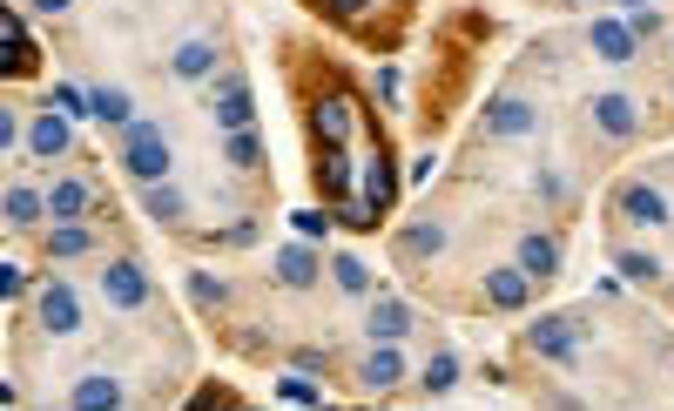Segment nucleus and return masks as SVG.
Returning <instances> with one entry per match:
<instances>
[{
    "instance_id": "ea45409f",
    "label": "nucleus",
    "mask_w": 674,
    "mask_h": 411,
    "mask_svg": "<svg viewBox=\"0 0 674 411\" xmlns=\"http://www.w3.org/2000/svg\"><path fill=\"white\" fill-rule=\"evenodd\" d=\"M627 8H641V0H627Z\"/></svg>"
},
{
    "instance_id": "2eb2a0df",
    "label": "nucleus",
    "mask_w": 674,
    "mask_h": 411,
    "mask_svg": "<svg viewBox=\"0 0 674 411\" xmlns=\"http://www.w3.org/2000/svg\"><path fill=\"white\" fill-rule=\"evenodd\" d=\"M533 129H540V115L527 102H512V95L486 108V136H533Z\"/></svg>"
},
{
    "instance_id": "a211bd4d",
    "label": "nucleus",
    "mask_w": 674,
    "mask_h": 411,
    "mask_svg": "<svg viewBox=\"0 0 674 411\" xmlns=\"http://www.w3.org/2000/svg\"><path fill=\"white\" fill-rule=\"evenodd\" d=\"M68 404H82V411H102V404H122V385H115L108 372H88L82 385H68Z\"/></svg>"
},
{
    "instance_id": "f257e3e1",
    "label": "nucleus",
    "mask_w": 674,
    "mask_h": 411,
    "mask_svg": "<svg viewBox=\"0 0 674 411\" xmlns=\"http://www.w3.org/2000/svg\"><path fill=\"white\" fill-rule=\"evenodd\" d=\"M115 162H122L135 183H169V136H163V121H129L122 142H115Z\"/></svg>"
},
{
    "instance_id": "4c0bfd02",
    "label": "nucleus",
    "mask_w": 674,
    "mask_h": 411,
    "mask_svg": "<svg viewBox=\"0 0 674 411\" xmlns=\"http://www.w3.org/2000/svg\"><path fill=\"white\" fill-rule=\"evenodd\" d=\"M324 230H331V216H317V210L297 216V236H324Z\"/></svg>"
},
{
    "instance_id": "2f4dec72",
    "label": "nucleus",
    "mask_w": 674,
    "mask_h": 411,
    "mask_svg": "<svg viewBox=\"0 0 674 411\" xmlns=\"http://www.w3.org/2000/svg\"><path fill=\"white\" fill-rule=\"evenodd\" d=\"M276 398H291V404H324V391L304 385V378H276Z\"/></svg>"
},
{
    "instance_id": "6ab92c4d",
    "label": "nucleus",
    "mask_w": 674,
    "mask_h": 411,
    "mask_svg": "<svg viewBox=\"0 0 674 411\" xmlns=\"http://www.w3.org/2000/svg\"><path fill=\"white\" fill-rule=\"evenodd\" d=\"M276 283H291V291L317 283V257L304 250V243H284V250H276Z\"/></svg>"
},
{
    "instance_id": "f03ea898",
    "label": "nucleus",
    "mask_w": 674,
    "mask_h": 411,
    "mask_svg": "<svg viewBox=\"0 0 674 411\" xmlns=\"http://www.w3.org/2000/svg\"><path fill=\"white\" fill-rule=\"evenodd\" d=\"M102 304L108 310H149L155 304V283H149V270L135 263V257H115V263H102Z\"/></svg>"
},
{
    "instance_id": "58836bf2",
    "label": "nucleus",
    "mask_w": 674,
    "mask_h": 411,
    "mask_svg": "<svg viewBox=\"0 0 674 411\" xmlns=\"http://www.w3.org/2000/svg\"><path fill=\"white\" fill-rule=\"evenodd\" d=\"M68 8H74V0H34V14H48V21H55V14H68Z\"/></svg>"
},
{
    "instance_id": "4be33fe9",
    "label": "nucleus",
    "mask_w": 674,
    "mask_h": 411,
    "mask_svg": "<svg viewBox=\"0 0 674 411\" xmlns=\"http://www.w3.org/2000/svg\"><path fill=\"white\" fill-rule=\"evenodd\" d=\"M358 378H365V391H391V385L405 378V364H399V351L385 344V351H371V357H365V372H358Z\"/></svg>"
},
{
    "instance_id": "5701e85b",
    "label": "nucleus",
    "mask_w": 674,
    "mask_h": 411,
    "mask_svg": "<svg viewBox=\"0 0 674 411\" xmlns=\"http://www.w3.org/2000/svg\"><path fill=\"white\" fill-rule=\"evenodd\" d=\"M223 162H229V169H257V162H263L257 129H229V136H223Z\"/></svg>"
},
{
    "instance_id": "c85d7f7f",
    "label": "nucleus",
    "mask_w": 674,
    "mask_h": 411,
    "mask_svg": "<svg viewBox=\"0 0 674 411\" xmlns=\"http://www.w3.org/2000/svg\"><path fill=\"white\" fill-rule=\"evenodd\" d=\"M14 74H34V48H14V40H0V81Z\"/></svg>"
},
{
    "instance_id": "0eeeda50",
    "label": "nucleus",
    "mask_w": 674,
    "mask_h": 411,
    "mask_svg": "<svg viewBox=\"0 0 674 411\" xmlns=\"http://www.w3.org/2000/svg\"><path fill=\"white\" fill-rule=\"evenodd\" d=\"M614 210H620V223H634V230H654V223H667V196H661L654 183H627V189L614 196Z\"/></svg>"
},
{
    "instance_id": "f704fd0d",
    "label": "nucleus",
    "mask_w": 674,
    "mask_h": 411,
    "mask_svg": "<svg viewBox=\"0 0 674 411\" xmlns=\"http://www.w3.org/2000/svg\"><path fill=\"white\" fill-rule=\"evenodd\" d=\"M14 142H21V115H14L8 102H0V155H8Z\"/></svg>"
},
{
    "instance_id": "c756f323",
    "label": "nucleus",
    "mask_w": 674,
    "mask_h": 411,
    "mask_svg": "<svg viewBox=\"0 0 674 411\" xmlns=\"http://www.w3.org/2000/svg\"><path fill=\"white\" fill-rule=\"evenodd\" d=\"M48 108H61L68 121H74V115H88V89H68V81H61V89L48 95Z\"/></svg>"
},
{
    "instance_id": "393cba45",
    "label": "nucleus",
    "mask_w": 674,
    "mask_h": 411,
    "mask_svg": "<svg viewBox=\"0 0 674 411\" xmlns=\"http://www.w3.org/2000/svg\"><path fill=\"white\" fill-rule=\"evenodd\" d=\"M88 250H95V236L82 223H55L48 230V257H88Z\"/></svg>"
},
{
    "instance_id": "39448f33",
    "label": "nucleus",
    "mask_w": 674,
    "mask_h": 411,
    "mask_svg": "<svg viewBox=\"0 0 674 411\" xmlns=\"http://www.w3.org/2000/svg\"><path fill=\"white\" fill-rule=\"evenodd\" d=\"M210 115H216V129H223V136H229V129H250V121H257L250 81H244V74H223V81H210Z\"/></svg>"
},
{
    "instance_id": "7ed1b4c3",
    "label": "nucleus",
    "mask_w": 674,
    "mask_h": 411,
    "mask_svg": "<svg viewBox=\"0 0 674 411\" xmlns=\"http://www.w3.org/2000/svg\"><path fill=\"white\" fill-rule=\"evenodd\" d=\"M34 317H42L48 338H74V331H82V297H74V283L48 277L42 291H34Z\"/></svg>"
},
{
    "instance_id": "e433bc0d",
    "label": "nucleus",
    "mask_w": 674,
    "mask_h": 411,
    "mask_svg": "<svg viewBox=\"0 0 674 411\" xmlns=\"http://www.w3.org/2000/svg\"><path fill=\"white\" fill-rule=\"evenodd\" d=\"M324 8H331V14H338V21H358V14H365V8H371V0H324Z\"/></svg>"
},
{
    "instance_id": "ddd939ff",
    "label": "nucleus",
    "mask_w": 674,
    "mask_h": 411,
    "mask_svg": "<svg viewBox=\"0 0 674 411\" xmlns=\"http://www.w3.org/2000/svg\"><path fill=\"white\" fill-rule=\"evenodd\" d=\"M593 121H601V136H614V142H627L634 129H641V115H634L627 95H593Z\"/></svg>"
},
{
    "instance_id": "aec40b11",
    "label": "nucleus",
    "mask_w": 674,
    "mask_h": 411,
    "mask_svg": "<svg viewBox=\"0 0 674 411\" xmlns=\"http://www.w3.org/2000/svg\"><path fill=\"white\" fill-rule=\"evenodd\" d=\"M129 89H88V115L95 121H108V129H129Z\"/></svg>"
},
{
    "instance_id": "9b49d317",
    "label": "nucleus",
    "mask_w": 674,
    "mask_h": 411,
    "mask_svg": "<svg viewBox=\"0 0 674 411\" xmlns=\"http://www.w3.org/2000/svg\"><path fill=\"white\" fill-rule=\"evenodd\" d=\"M42 216H48V196H42V189H27V183L0 189V223H14V230H34Z\"/></svg>"
},
{
    "instance_id": "bb28decb",
    "label": "nucleus",
    "mask_w": 674,
    "mask_h": 411,
    "mask_svg": "<svg viewBox=\"0 0 674 411\" xmlns=\"http://www.w3.org/2000/svg\"><path fill=\"white\" fill-rule=\"evenodd\" d=\"M331 270H338V291H351V297H365V291H371V270H365L358 257H338Z\"/></svg>"
},
{
    "instance_id": "4468645a",
    "label": "nucleus",
    "mask_w": 674,
    "mask_h": 411,
    "mask_svg": "<svg viewBox=\"0 0 674 411\" xmlns=\"http://www.w3.org/2000/svg\"><path fill=\"white\" fill-rule=\"evenodd\" d=\"M365 331H371V344H378V338H385V344H399V338L412 331V310H405L399 297H378V304H371V317H365Z\"/></svg>"
},
{
    "instance_id": "7c9ffc66",
    "label": "nucleus",
    "mask_w": 674,
    "mask_h": 411,
    "mask_svg": "<svg viewBox=\"0 0 674 411\" xmlns=\"http://www.w3.org/2000/svg\"><path fill=\"white\" fill-rule=\"evenodd\" d=\"M189 297L203 304V310H216V304H223V283H216L210 270H196V277H189Z\"/></svg>"
},
{
    "instance_id": "f8f14e48",
    "label": "nucleus",
    "mask_w": 674,
    "mask_h": 411,
    "mask_svg": "<svg viewBox=\"0 0 674 411\" xmlns=\"http://www.w3.org/2000/svg\"><path fill=\"white\" fill-rule=\"evenodd\" d=\"M42 196H48V216H55V223H82V216H88V202H95L82 176H61V183H55V189H42Z\"/></svg>"
},
{
    "instance_id": "72a5a7b5",
    "label": "nucleus",
    "mask_w": 674,
    "mask_h": 411,
    "mask_svg": "<svg viewBox=\"0 0 674 411\" xmlns=\"http://www.w3.org/2000/svg\"><path fill=\"white\" fill-rule=\"evenodd\" d=\"M654 27H661L654 8H634V14H627V34H634V40H654Z\"/></svg>"
},
{
    "instance_id": "412c9836",
    "label": "nucleus",
    "mask_w": 674,
    "mask_h": 411,
    "mask_svg": "<svg viewBox=\"0 0 674 411\" xmlns=\"http://www.w3.org/2000/svg\"><path fill=\"white\" fill-rule=\"evenodd\" d=\"M439 243H446V230H439V223H412V230H399V257H405V263L439 257Z\"/></svg>"
},
{
    "instance_id": "c9c22d12",
    "label": "nucleus",
    "mask_w": 674,
    "mask_h": 411,
    "mask_svg": "<svg viewBox=\"0 0 674 411\" xmlns=\"http://www.w3.org/2000/svg\"><path fill=\"white\" fill-rule=\"evenodd\" d=\"M21 291H27V277L14 263H0V297H21Z\"/></svg>"
},
{
    "instance_id": "a878e982",
    "label": "nucleus",
    "mask_w": 674,
    "mask_h": 411,
    "mask_svg": "<svg viewBox=\"0 0 674 411\" xmlns=\"http://www.w3.org/2000/svg\"><path fill=\"white\" fill-rule=\"evenodd\" d=\"M425 391H452L459 385V357L452 351H439V357H425V378H418Z\"/></svg>"
},
{
    "instance_id": "b1692460",
    "label": "nucleus",
    "mask_w": 674,
    "mask_h": 411,
    "mask_svg": "<svg viewBox=\"0 0 674 411\" xmlns=\"http://www.w3.org/2000/svg\"><path fill=\"white\" fill-rule=\"evenodd\" d=\"M142 210H149L155 223H176V216H182V189H169V183H142Z\"/></svg>"
},
{
    "instance_id": "423d86ee",
    "label": "nucleus",
    "mask_w": 674,
    "mask_h": 411,
    "mask_svg": "<svg viewBox=\"0 0 674 411\" xmlns=\"http://www.w3.org/2000/svg\"><path fill=\"white\" fill-rule=\"evenodd\" d=\"M21 142H27V155H34V162H61V155L74 149L68 115H61V108H42V115H34L27 129H21Z\"/></svg>"
},
{
    "instance_id": "6e6552de",
    "label": "nucleus",
    "mask_w": 674,
    "mask_h": 411,
    "mask_svg": "<svg viewBox=\"0 0 674 411\" xmlns=\"http://www.w3.org/2000/svg\"><path fill=\"white\" fill-rule=\"evenodd\" d=\"M587 48L601 55L607 68H627V61H634V48H641V40L627 34V21H593V27H587Z\"/></svg>"
},
{
    "instance_id": "473e14b6",
    "label": "nucleus",
    "mask_w": 674,
    "mask_h": 411,
    "mask_svg": "<svg viewBox=\"0 0 674 411\" xmlns=\"http://www.w3.org/2000/svg\"><path fill=\"white\" fill-rule=\"evenodd\" d=\"M0 40H14V48H34V40H27V27H21V14L8 8V0H0Z\"/></svg>"
},
{
    "instance_id": "1a4fd4ad",
    "label": "nucleus",
    "mask_w": 674,
    "mask_h": 411,
    "mask_svg": "<svg viewBox=\"0 0 674 411\" xmlns=\"http://www.w3.org/2000/svg\"><path fill=\"white\" fill-rule=\"evenodd\" d=\"M527 297H533V277L512 263V270H486V304L493 310H527Z\"/></svg>"
},
{
    "instance_id": "dca6fc26",
    "label": "nucleus",
    "mask_w": 674,
    "mask_h": 411,
    "mask_svg": "<svg viewBox=\"0 0 674 411\" xmlns=\"http://www.w3.org/2000/svg\"><path fill=\"white\" fill-rule=\"evenodd\" d=\"M520 270H527L533 283L560 277V236H527V243H520Z\"/></svg>"
},
{
    "instance_id": "20e7f679",
    "label": "nucleus",
    "mask_w": 674,
    "mask_h": 411,
    "mask_svg": "<svg viewBox=\"0 0 674 411\" xmlns=\"http://www.w3.org/2000/svg\"><path fill=\"white\" fill-rule=\"evenodd\" d=\"M358 196L371 202V216L385 223L391 216V202H399V169H391V149H365V169H358Z\"/></svg>"
},
{
    "instance_id": "cd10ccee",
    "label": "nucleus",
    "mask_w": 674,
    "mask_h": 411,
    "mask_svg": "<svg viewBox=\"0 0 674 411\" xmlns=\"http://www.w3.org/2000/svg\"><path fill=\"white\" fill-rule=\"evenodd\" d=\"M620 277L654 283V277H661V257H654V250H620Z\"/></svg>"
},
{
    "instance_id": "f3484780",
    "label": "nucleus",
    "mask_w": 674,
    "mask_h": 411,
    "mask_svg": "<svg viewBox=\"0 0 674 411\" xmlns=\"http://www.w3.org/2000/svg\"><path fill=\"white\" fill-rule=\"evenodd\" d=\"M169 68H176L182 81H210V74H216V40H182V48L169 55Z\"/></svg>"
},
{
    "instance_id": "9d476101",
    "label": "nucleus",
    "mask_w": 674,
    "mask_h": 411,
    "mask_svg": "<svg viewBox=\"0 0 674 411\" xmlns=\"http://www.w3.org/2000/svg\"><path fill=\"white\" fill-rule=\"evenodd\" d=\"M527 351H533V357H553V364H567V357H574V324H567V317H540L533 331H527Z\"/></svg>"
}]
</instances>
